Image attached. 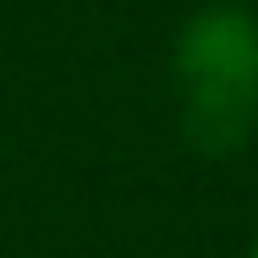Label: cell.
Masks as SVG:
<instances>
[{
	"label": "cell",
	"instance_id": "obj_1",
	"mask_svg": "<svg viewBox=\"0 0 258 258\" xmlns=\"http://www.w3.org/2000/svg\"><path fill=\"white\" fill-rule=\"evenodd\" d=\"M181 132L209 159L236 154L258 126V22L242 6H209L176 39Z\"/></svg>",
	"mask_w": 258,
	"mask_h": 258
},
{
	"label": "cell",
	"instance_id": "obj_2",
	"mask_svg": "<svg viewBox=\"0 0 258 258\" xmlns=\"http://www.w3.org/2000/svg\"><path fill=\"white\" fill-rule=\"evenodd\" d=\"M247 258H258V242H253V253H247Z\"/></svg>",
	"mask_w": 258,
	"mask_h": 258
}]
</instances>
